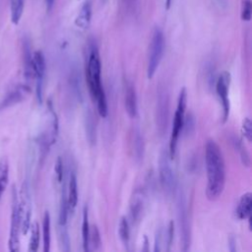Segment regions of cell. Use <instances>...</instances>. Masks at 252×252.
<instances>
[{
    "label": "cell",
    "mask_w": 252,
    "mask_h": 252,
    "mask_svg": "<svg viewBox=\"0 0 252 252\" xmlns=\"http://www.w3.org/2000/svg\"><path fill=\"white\" fill-rule=\"evenodd\" d=\"M205 162L207 169L206 196L210 201L218 200L223 192L225 184V164L220 146L214 140H208L205 147Z\"/></svg>",
    "instance_id": "1"
},
{
    "label": "cell",
    "mask_w": 252,
    "mask_h": 252,
    "mask_svg": "<svg viewBox=\"0 0 252 252\" xmlns=\"http://www.w3.org/2000/svg\"><path fill=\"white\" fill-rule=\"evenodd\" d=\"M100 72H101V63H100L98 49L95 44H92L90 46V51L88 55L86 75H87L89 90L94 99L101 91H103V87L100 80Z\"/></svg>",
    "instance_id": "2"
},
{
    "label": "cell",
    "mask_w": 252,
    "mask_h": 252,
    "mask_svg": "<svg viewBox=\"0 0 252 252\" xmlns=\"http://www.w3.org/2000/svg\"><path fill=\"white\" fill-rule=\"evenodd\" d=\"M164 50V36L163 32L159 28H156L153 32L152 39L149 46L148 63H147V77L152 79L161 61Z\"/></svg>",
    "instance_id": "3"
},
{
    "label": "cell",
    "mask_w": 252,
    "mask_h": 252,
    "mask_svg": "<svg viewBox=\"0 0 252 252\" xmlns=\"http://www.w3.org/2000/svg\"><path fill=\"white\" fill-rule=\"evenodd\" d=\"M186 101H187V93L186 89L182 88V90L179 93L178 101L176 110L174 112L173 122H172V129L170 134V140H169V149H168V155L171 159L174 158L178 138L182 131V125H183V119L185 115V109H186Z\"/></svg>",
    "instance_id": "4"
},
{
    "label": "cell",
    "mask_w": 252,
    "mask_h": 252,
    "mask_svg": "<svg viewBox=\"0 0 252 252\" xmlns=\"http://www.w3.org/2000/svg\"><path fill=\"white\" fill-rule=\"evenodd\" d=\"M169 119V95L166 88L159 86L157 92L156 124L159 135L166 132Z\"/></svg>",
    "instance_id": "5"
},
{
    "label": "cell",
    "mask_w": 252,
    "mask_h": 252,
    "mask_svg": "<svg viewBox=\"0 0 252 252\" xmlns=\"http://www.w3.org/2000/svg\"><path fill=\"white\" fill-rule=\"evenodd\" d=\"M170 160L171 158L168 155V152L163 151L158 160V174L161 188L168 196L172 195L176 188V178L171 167Z\"/></svg>",
    "instance_id": "6"
},
{
    "label": "cell",
    "mask_w": 252,
    "mask_h": 252,
    "mask_svg": "<svg viewBox=\"0 0 252 252\" xmlns=\"http://www.w3.org/2000/svg\"><path fill=\"white\" fill-rule=\"evenodd\" d=\"M177 216H178V224L180 230V240H181V249L187 251L191 245V226L190 220L188 215V208L185 196L180 194L177 203Z\"/></svg>",
    "instance_id": "7"
},
{
    "label": "cell",
    "mask_w": 252,
    "mask_h": 252,
    "mask_svg": "<svg viewBox=\"0 0 252 252\" xmlns=\"http://www.w3.org/2000/svg\"><path fill=\"white\" fill-rule=\"evenodd\" d=\"M12 214H11V225L9 234V250L11 252H17L20 249V231L22 224L21 217V206L18 201L17 193L14 190L13 202H12Z\"/></svg>",
    "instance_id": "8"
},
{
    "label": "cell",
    "mask_w": 252,
    "mask_h": 252,
    "mask_svg": "<svg viewBox=\"0 0 252 252\" xmlns=\"http://www.w3.org/2000/svg\"><path fill=\"white\" fill-rule=\"evenodd\" d=\"M230 84V74L226 71L222 72L216 82V92L221 100L222 105V122H225L229 115L230 103L228 98V89Z\"/></svg>",
    "instance_id": "9"
},
{
    "label": "cell",
    "mask_w": 252,
    "mask_h": 252,
    "mask_svg": "<svg viewBox=\"0 0 252 252\" xmlns=\"http://www.w3.org/2000/svg\"><path fill=\"white\" fill-rule=\"evenodd\" d=\"M146 194L142 189H136L130 200V219L134 224L138 223L143 218L145 210Z\"/></svg>",
    "instance_id": "10"
},
{
    "label": "cell",
    "mask_w": 252,
    "mask_h": 252,
    "mask_svg": "<svg viewBox=\"0 0 252 252\" xmlns=\"http://www.w3.org/2000/svg\"><path fill=\"white\" fill-rule=\"evenodd\" d=\"M129 146L132 157L136 162H140L144 157V138L141 131L137 128H133L129 135Z\"/></svg>",
    "instance_id": "11"
},
{
    "label": "cell",
    "mask_w": 252,
    "mask_h": 252,
    "mask_svg": "<svg viewBox=\"0 0 252 252\" xmlns=\"http://www.w3.org/2000/svg\"><path fill=\"white\" fill-rule=\"evenodd\" d=\"M30 88L28 86H19L14 91L9 93L3 101L0 102V109L9 107L16 103L21 102L26 95L30 93Z\"/></svg>",
    "instance_id": "12"
},
{
    "label": "cell",
    "mask_w": 252,
    "mask_h": 252,
    "mask_svg": "<svg viewBox=\"0 0 252 252\" xmlns=\"http://www.w3.org/2000/svg\"><path fill=\"white\" fill-rule=\"evenodd\" d=\"M125 109L130 118H135L138 111L137 106V94L135 87L132 83H128L126 85L125 90Z\"/></svg>",
    "instance_id": "13"
},
{
    "label": "cell",
    "mask_w": 252,
    "mask_h": 252,
    "mask_svg": "<svg viewBox=\"0 0 252 252\" xmlns=\"http://www.w3.org/2000/svg\"><path fill=\"white\" fill-rule=\"evenodd\" d=\"M93 6L92 1L87 0L82 5L79 14L77 15L75 19V25L81 30H87L90 27L91 20H92V14H93Z\"/></svg>",
    "instance_id": "14"
},
{
    "label": "cell",
    "mask_w": 252,
    "mask_h": 252,
    "mask_svg": "<svg viewBox=\"0 0 252 252\" xmlns=\"http://www.w3.org/2000/svg\"><path fill=\"white\" fill-rule=\"evenodd\" d=\"M251 207H252V194L250 192L244 193L238 202L237 208L235 210V216L238 220H245L251 217Z\"/></svg>",
    "instance_id": "15"
},
{
    "label": "cell",
    "mask_w": 252,
    "mask_h": 252,
    "mask_svg": "<svg viewBox=\"0 0 252 252\" xmlns=\"http://www.w3.org/2000/svg\"><path fill=\"white\" fill-rule=\"evenodd\" d=\"M32 65H33V72H34V78L36 81H42L45 74L46 64H45V58L43 53L40 50H36L32 54Z\"/></svg>",
    "instance_id": "16"
},
{
    "label": "cell",
    "mask_w": 252,
    "mask_h": 252,
    "mask_svg": "<svg viewBox=\"0 0 252 252\" xmlns=\"http://www.w3.org/2000/svg\"><path fill=\"white\" fill-rule=\"evenodd\" d=\"M23 51H24V75L27 80H32L34 77V72H33V65H32V55L30 43L28 40H24Z\"/></svg>",
    "instance_id": "17"
},
{
    "label": "cell",
    "mask_w": 252,
    "mask_h": 252,
    "mask_svg": "<svg viewBox=\"0 0 252 252\" xmlns=\"http://www.w3.org/2000/svg\"><path fill=\"white\" fill-rule=\"evenodd\" d=\"M67 201H68V209L71 212H74L77 203H78V186H77V177L74 172L71 173L68 185L67 192Z\"/></svg>",
    "instance_id": "18"
},
{
    "label": "cell",
    "mask_w": 252,
    "mask_h": 252,
    "mask_svg": "<svg viewBox=\"0 0 252 252\" xmlns=\"http://www.w3.org/2000/svg\"><path fill=\"white\" fill-rule=\"evenodd\" d=\"M9 2H10L11 22L14 25H18L24 13L25 0H9Z\"/></svg>",
    "instance_id": "19"
},
{
    "label": "cell",
    "mask_w": 252,
    "mask_h": 252,
    "mask_svg": "<svg viewBox=\"0 0 252 252\" xmlns=\"http://www.w3.org/2000/svg\"><path fill=\"white\" fill-rule=\"evenodd\" d=\"M85 129L88 141L91 145H94L96 141V127L94 116L91 111H88L85 117Z\"/></svg>",
    "instance_id": "20"
},
{
    "label": "cell",
    "mask_w": 252,
    "mask_h": 252,
    "mask_svg": "<svg viewBox=\"0 0 252 252\" xmlns=\"http://www.w3.org/2000/svg\"><path fill=\"white\" fill-rule=\"evenodd\" d=\"M68 201H67V192L65 190V186L62 188L60 206H59V216H58V224L66 225L67 218H68Z\"/></svg>",
    "instance_id": "21"
},
{
    "label": "cell",
    "mask_w": 252,
    "mask_h": 252,
    "mask_svg": "<svg viewBox=\"0 0 252 252\" xmlns=\"http://www.w3.org/2000/svg\"><path fill=\"white\" fill-rule=\"evenodd\" d=\"M42 235H43V251L49 252L50 250V216L46 211L42 220Z\"/></svg>",
    "instance_id": "22"
},
{
    "label": "cell",
    "mask_w": 252,
    "mask_h": 252,
    "mask_svg": "<svg viewBox=\"0 0 252 252\" xmlns=\"http://www.w3.org/2000/svg\"><path fill=\"white\" fill-rule=\"evenodd\" d=\"M101 248L100 233L96 225H90L89 232V250H99Z\"/></svg>",
    "instance_id": "23"
},
{
    "label": "cell",
    "mask_w": 252,
    "mask_h": 252,
    "mask_svg": "<svg viewBox=\"0 0 252 252\" xmlns=\"http://www.w3.org/2000/svg\"><path fill=\"white\" fill-rule=\"evenodd\" d=\"M89 232H90L89 214H88V208L87 206H85L83 211V221H82V241H83L84 251H90L89 250Z\"/></svg>",
    "instance_id": "24"
},
{
    "label": "cell",
    "mask_w": 252,
    "mask_h": 252,
    "mask_svg": "<svg viewBox=\"0 0 252 252\" xmlns=\"http://www.w3.org/2000/svg\"><path fill=\"white\" fill-rule=\"evenodd\" d=\"M9 165L6 158H0V197L8 184Z\"/></svg>",
    "instance_id": "25"
},
{
    "label": "cell",
    "mask_w": 252,
    "mask_h": 252,
    "mask_svg": "<svg viewBox=\"0 0 252 252\" xmlns=\"http://www.w3.org/2000/svg\"><path fill=\"white\" fill-rule=\"evenodd\" d=\"M118 233L122 243L125 246H128L129 239H130V228H129V222L125 217H122L119 221Z\"/></svg>",
    "instance_id": "26"
},
{
    "label": "cell",
    "mask_w": 252,
    "mask_h": 252,
    "mask_svg": "<svg viewBox=\"0 0 252 252\" xmlns=\"http://www.w3.org/2000/svg\"><path fill=\"white\" fill-rule=\"evenodd\" d=\"M39 245V225L36 221L32 224L31 227V239L29 250L31 252H35L38 249Z\"/></svg>",
    "instance_id": "27"
},
{
    "label": "cell",
    "mask_w": 252,
    "mask_h": 252,
    "mask_svg": "<svg viewBox=\"0 0 252 252\" xmlns=\"http://www.w3.org/2000/svg\"><path fill=\"white\" fill-rule=\"evenodd\" d=\"M94 100L96 101V106H97V112L101 117H106L108 113V108H107V100H106V95L104 93V90L101 91L95 97Z\"/></svg>",
    "instance_id": "28"
},
{
    "label": "cell",
    "mask_w": 252,
    "mask_h": 252,
    "mask_svg": "<svg viewBox=\"0 0 252 252\" xmlns=\"http://www.w3.org/2000/svg\"><path fill=\"white\" fill-rule=\"evenodd\" d=\"M58 238H59V244H60L61 249L65 252H69L70 251V238H69V234H68L66 225H59Z\"/></svg>",
    "instance_id": "29"
},
{
    "label": "cell",
    "mask_w": 252,
    "mask_h": 252,
    "mask_svg": "<svg viewBox=\"0 0 252 252\" xmlns=\"http://www.w3.org/2000/svg\"><path fill=\"white\" fill-rule=\"evenodd\" d=\"M232 143L234 145L235 150H237V152L239 153L240 159H241V162L243 163V165L249 166L250 165V156H249L247 150L245 149V147L243 146V144L241 143V141L238 140L237 138H235V139H233Z\"/></svg>",
    "instance_id": "30"
},
{
    "label": "cell",
    "mask_w": 252,
    "mask_h": 252,
    "mask_svg": "<svg viewBox=\"0 0 252 252\" xmlns=\"http://www.w3.org/2000/svg\"><path fill=\"white\" fill-rule=\"evenodd\" d=\"M195 125H196V120H195V116L192 113H188L186 116L184 115L182 131L184 132L185 135H191L195 130Z\"/></svg>",
    "instance_id": "31"
},
{
    "label": "cell",
    "mask_w": 252,
    "mask_h": 252,
    "mask_svg": "<svg viewBox=\"0 0 252 252\" xmlns=\"http://www.w3.org/2000/svg\"><path fill=\"white\" fill-rule=\"evenodd\" d=\"M165 232L163 231L162 228H159L158 231H157V234H156V238H155V248H154V251L158 252V251H160L162 250V245H164V248L165 249Z\"/></svg>",
    "instance_id": "32"
},
{
    "label": "cell",
    "mask_w": 252,
    "mask_h": 252,
    "mask_svg": "<svg viewBox=\"0 0 252 252\" xmlns=\"http://www.w3.org/2000/svg\"><path fill=\"white\" fill-rule=\"evenodd\" d=\"M252 16V3L250 0H242L241 6V19L243 21H250Z\"/></svg>",
    "instance_id": "33"
},
{
    "label": "cell",
    "mask_w": 252,
    "mask_h": 252,
    "mask_svg": "<svg viewBox=\"0 0 252 252\" xmlns=\"http://www.w3.org/2000/svg\"><path fill=\"white\" fill-rule=\"evenodd\" d=\"M242 134L247 139L248 142L252 140V123L249 117L244 118L242 122Z\"/></svg>",
    "instance_id": "34"
},
{
    "label": "cell",
    "mask_w": 252,
    "mask_h": 252,
    "mask_svg": "<svg viewBox=\"0 0 252 252\" xmlns=\"http://www.w3.org/2000/svg\"><path fill=\"white\" fill-rule=\"evenodd\" d=\"M173 232H174V223L173 221L171 220L168 224V227H167V230L165 231V250L166 251H169L170 250V246H171V243H172V239H173Z\"/></svg>",
    "instance_id": "35"
},
{
    "label": "cell",
    "mask_w": 252,
    "mask_h": 252,
    "mask_svg": "<svg viewBox=\"0 0 252 252\" xmlns=\"http://www.w3.org/2000/svg\"><path fill=\"white\" fill-rule=\"evenodd\" d=\"M55 173L57 176V181L62 182L63 179V161L60 157H58L55 162Z\"/></svg>",
    "instance_id": "36"
},
{
    "label": "cell",
    "mask_w": 252,
    "mask_h": 252,
    "mask_svg": "<svg viewBox=\"0 0 252 252\" xmlns=\"http://www.w3.org/2000/svg\"><path fill=\"white\" fill-rule=\"evenodd\" d=\"M228 243H229V250L232 251V252L236 251V244H235L236 241H235V239H234L233 237H230V238H229Z\"/></svg>",
    "instance_id": "37"
},
{
    "label": "cell",
    "mask_w": 252,
    "mask_h": 252,
    "mask_svg": "<svg viewBox=\"0 0 252 252\" xmlns=\"http://www.w3.org/2000/svg\"><path fill=\"white\" fill-rule=\"evenodd\" d=\"M55 0H45V5H46V11L50 12L53 8Z\"/></svg>",
    "instance_id": "38"
},
{
    "label": "cell",
    "mask_w": 252,
    "mask_h": 252,
    "mask_svg": "<svg viewBox=\"0 0 252 252\" xmlns=\"http://www.w3.org/2000/svg\"><path fill=\"white\" fill-rule=\"evenodd\" d=\"M171 1H172V0H165V9H166V10H168V9L170 8Z\"/></svg>",
    "instance_id": "39"
},
{
    "label": "cell",
    "mask_w": 252,
    "mask_h": 252,
    "mask_svg": "<svg viewBox=\"0 0 252 252\" xmlns=\"http://www.w3.org/2000/svg\"><path fill=\"white\" fill-rule=\"evenodd\" d=\"M126 1H131V2H132V1H134V0H126Z\"/></svg>",
    "instance_id": "40"
}]
</instances>
